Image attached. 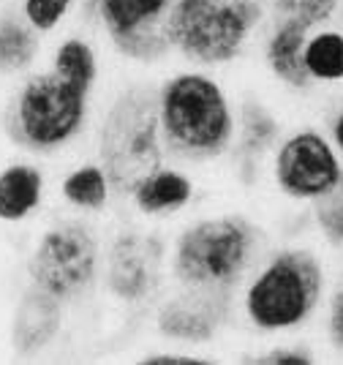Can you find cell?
Listing matches in <instances>:
<instances>
[{
	"mask_svg": "<svg viewBox=\"0 0 343 365\" xmlns=\"http://www.w3.org/2000/svg\"><path fill=\"white\" fill-rule=\"evenodd\" d=\"M327 270L314 248H278L254 273L242 294L245 319L259 333H297L324 305Z\"/></svg>",
	"mask_w": 343,
	"mask_h": 365,
	"instance_id": "1",
	"label": "cell"
},
{
	"mask_svg": "<svg viewBox=\"0 0 343 365\" xmlns=\"http://www.w3.org/2000/svg\"><path fill=\"white\" fill-rule=\"evenodd\" d=\"M161 134L169 150L188 158H218L235 139V115L224 88L208 74L183 71L158 93Z\"/></svg>",
	"mask_w": 343,
	"mask_h": 365,
	"instance_id": "2",
	"label": "cell"
},
{
	"mask_svg": "<svg viewBox=\"0 0 343 365\" xmlns=\"http://www.w3.org/2000/svg\"><path fill=\"white\" fill-rule=\"evenodd\" d=\"M259 248V232L242 215L196 221L175 243L172 273L183 289L229 292L248 273Z\"/></svg>",
	"mask_w": 343,
	"mask_h": 365,
	"instance_id": "3",
	"label": "cell"
},
{
	"mask_svg": "<svg viewBox=\"0 0 343 365\" xmlns=\"http://www.w3.org/2000/svg\"><path fill=\"white\" fill-rule=\"evenodd\" d=\"M262 16L259 0H175L166 31L172 46L188 61L221 66L240 58Z\"/></svg>",
	"mask_w": 343,
	"mask_h": 365,
	"instance_id": "4",
	"label": "cell"
},
{
	"mask_svg": "<svg viewBox=\"0 0 343 365\" xmlns=\"http://www.w3.org/2000/svg\"><path fill=\"white\" fill-rule=\"evenodd\" d=\"M161 137L155 93L131 88L112 104L101 128V158L118 191L134 194L139 182L161 169Z\"/></svg>",
	"mask_w": 343,
	"mask_h": 365,
	"instance_id": "5",
	"label": "cell"
},
{
	"mask_svg": "<svg viewBox=\"0 0 343 365\" xmlns=\"http://www.w3.org/2000/svg\"><path fill=\"white\" fill-rule=\"evenodd\" d=\"M88 93L58 71L28 79L16 98V125L22 139L41 150L68 142L85 123Z\"/></svg>",
	"mask_w": 343,
	"mask_h": 365,
	"instance_id": "6",
	"label": "cell"
},
{
	"mask_svg": "<svg viewBox=\"0 0 343 365\" xmlns=\"http://www.w3.org/2000/svg\"><path fill=\"white\" fill-rule=\"evenodd\" d=\"M343 178V158L329 134L319 128H297L275 148L272 180L292 202H314Z\"/></svg>",
	"mask_w": 343,
	"mask_h": 365,
	"instance_id": "7",
	"label": "cell"
},
{
	"mask_svg": "<svg viewBox=\"0 0 343 365\" xmlns=\"http://www.w3.org/2000/svg\"><path fill=\"white\" fill-rule=\"evenodd\" d=\"M98 264V245L88 227L63 224L49 229L30 257V278L55 297H71L88 289Z\"/></svg>",
	"mask_w": 343,
	"mask_h": 365,
	"instance_id": "8",
	"label": "cell"
},
{
	"mask_svg": "<svg viewBox=\"0 0 343 365\" xmlns=\"http://www.w3.org/2000/svg\"><path fill=\"white\" fill-rule=\"evenodd\" d=\"M172 3L175 0H98V14L123 55L153 63L172 46L166 31Z\"/></svg>",
	"mask_w": 343,
	"mask_h": 365,
	"instance_id": "9",
	"label": "cell"
},
{
	"mask_svg": "<svg viewBox=\"0 0 343 365\" xmlns=\"http://www.w3.org/2000/svg\"><path fill=\"white\" fill-rule=\"evenodd\" d=\"M164 254V243L155 235H118L106 262V284L112 294H118L126 303H139L150 297L161 284Z\"/></svg>",
	"mask_w": 343,
	"mask_h": 365,
	"instance_id": "10",
	"label": "cell"
},
{
	"mask_svg": "<svg viewBox=\"0 0 343 365\" xmlns=\"http://www.w3.org/2000/svg\"><path fill=\"white\" fill-rule=\"evenodd\" d=\"M226 317V292L188 289L180 292L158 311V330L175 341L202 344L218 333Z\"/></svg>",
	"mask_w": 343,
	"mask_h": 365,
	"instance_id": "11",
	"label": "cell"
},
{
	"mask_svg": "<svg viewBox=\"0 0 343 365\" xmlns=\"http://www.w3.org/2000/svg\"><path fill=\"white\" fill-rule=\"evenodd\" d=\"M60 297L41 287H30L14 311L11 344L19 354H36L58 335L60 327Z\"/></svg>",
	"mask_w": 343,
	"mask_h": 365,
	"instance_id": "12",
	"label": "cell"
},
{
	"mask_svg": "<svg viewBox=\"0 0 343 365\" xmlns=\"http://www.w3.org/2000/svg\"><path fill=\"white\" fill-rule=\"evenodd\" d=\"M311 31L297 22L275 19V28L270 31L267 44H265V61L272 76L297 93H305L314 88V79L305 66V44H308Z\"/></svg>",
	"mask_w": 343,
	"mask_h": 365,
	"instance_id": "13",
	"label": "cell"
},
{
	"mask_svg": "<svg viewBox=\"0 0 343 365\" xmlns=\"http://www.w3.org/2000/svg\"><path fill=\"white\" fill-rule=\"evenodd\" d=\"M134 205L145 215L178 213L194 197V182L178 169H155L134 188Z\"/></svg>",
	"mask_w": 343,
	"mask_h": 365,
	"instance_id": "14",
	"label": "cell"
},
{
	"mask_svg": "<svg viewBox=\"0 0 343 365\" xmlns=\"http://www.w3.org/2000/svg\"><path fill=\"white\" fill-rule=\"evenodd\" d=\"M41 172L28 164H11L0 172V218L22 221L41 202Z\"/></svg>",
	"mask_w": 343,
	"mask_h": 365,
	"instance_id": "15",
	"label": "cell"
},
{
	"mask_svg": "<svg viewBox=\"0 0 343 365\" xmlns=\"http://www.w3.org/2000/svg\"><path fill=\"white\" fill-rule=\"evenodd\" d=\"M305 66L314 85H343V31L341 28H316L305 44Z\"/></svg>",
	"mask_w": 343,
	"mask_h": 365,
	"instance_id": "16",
	"label": "cell"
},
{
	"mask_svg": "<svg viewBox=\"0 0 343 365\" xmlns=\"http://www.w3.org/2000/svg\"><path fill=\"white\" fill-rule=\"evenodd\" d=\"M63 197L68 199L76 207L85 210H101L109 199V175L106 169L96 164L74 169L66 180H63Z\"/></svg>",
	"mask_w": 343,
	"mask_h": 365,
	"instance_id": "17",
	"label": "cell"
},
{
	"mask_svg": "<svg viewBox=\"0 0 343 365\" xmlns=\"http://www.w3.org/2000/svg\"><path fill=\"white\" fill-rule=\"evenodd\" d=\"M275 19L297 22L308 31L332 25L343 9V0H272Z\"/></svg>",
	"mask_w": 343,
	"mask_h": 365,
	"instance_id": "18",
	"label": "cell"
},
{
	"mask_svg": "<svg viewBox=\"0 0 343 365\" xmlns=\"http://www.w3.org/2000/svg\"><path fill=\"white\" fill-rule=\"evenodd\" d=\"M55 71L63 79L90 91V85L96 79V55L85 41L71 38V41L60 44L58 55H55Z\"/></svg>",
	"mask_w": 343,
	"mask_h": 365,
	"instance_id": "19",
	"label": "cell"
},
{
	"mask_svg": "<svg viewBox=\"0 0 343 365\" xmlns=\"http://www.w3.org/2000/svg\"><path fill=\"white\" fill-rule=\"evenodd\" d=\"M314 205V224L319 237L329 248H343V178L335 188L311 202Z\"/></svg>",
	"mask_w": 343,
	"mask_h": 365,
	"instance_id": "20",
	"label": "cell"
},
{
	"mask_svg": "<svg viewBox=\"0 0 343 365\" xmlns=\"http://www.w3.org/2000/svg\"><path fill=\"white\" fill-rule=\"evenodd\" d=\"M36 52V41L30 33L16 22L0 25V66L6 68H25Z\"/></svg>",
	"mask_w": 343,
	"mask_h": 365,
	"instance_id": "21",
	"label": "cell"
},
{
	"mask_svg": "<svg viewBox=\"0 0 343 365\" xmlns=\"http://www.w3.org/2000/svg\"><path fill=\"white\" fill-rule=\"evenodd\" d=\"M278 137V123L270 118L265 107H248L242 115V142L248 150H265Z\"/></svg>",
	"mask_w": 343,
	"mask_h": 365,
	"instance_id": "22",
	"label": "cell"
},
{
	"mask_svg": "<svg viewBox=\"0 0 343 365\" xmlns=\"http://www.w3.org/2000/svg\"><path fill=\"white\" fill-rule=\"evenodd\" d=\"M68 6L71 0H25V16L33 28L52 31L68 11Z\"/></svg>",
	"mask_w": 343,
	"mask_h": 365,
	"instance_id": "23",
	"label": "cell"
},
{
	"mask_svg": "<svg viewBox=\"0 0 343 365\" xmlns=\"http://www.w3.org/2000/svg\"><path fill=\"white\" fill-rule=\"evenodd\" d=\"M324 338L329 349L343 354V284L329 292L324 305Z\"/></svg>",
	"mask_w": 343,
	"mask_h": 365,
	"instance_id": "24",
	"label": "cell"
},
{
	"mask_svg": "<svg viewBox=\"0 0 343 365\" xmlns=\"http://www.w3.org/2000/svg\"><path fill=\"white\" fill-rule=\"evenodd\" d=\"M254 363L262 365H311L316 363V354L308 346H275L267 354L256 357Z\"/></svg>",
	"mask_w": 343,
	"mask_h": 365,
	"instance_id": "25",
	"label": "cell"
},
{
	"mask_svg": "<svg viewBox=\"0 0 343 365\" xmlns=\"http://www.w3.org/2000/svg\"><path fill=\"white\" fill-rule=\"evenodd\" d=\"M142 363L148 365H199L205 363L202 357H194V354H150Z\"/></svg>",
	"mask_w": 343,
	"mask_h": 365,
	"instance_id": "26",
	"label": "cell"
},
{
	"mask_svg": "<svg viewBox=\"0 0 343 365\" xmlns=\"http://www.w3.org/2000/svg\"><path fill=\"white\" fill-rule=\"evenodd\" d=\"M327 134H329V139H332V145H335V150L341 153V158H343V104L332 112Z\"/></svg>",
	"mask_w": 343,
	"mask_h": 365,
	"instance_id": "27",
	"label": "cell"
}]
</instances>
